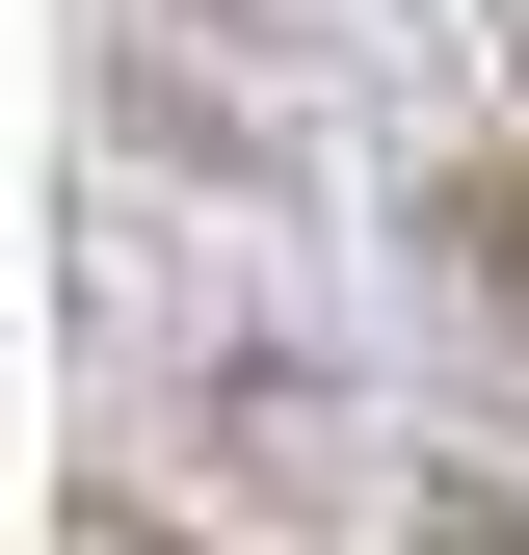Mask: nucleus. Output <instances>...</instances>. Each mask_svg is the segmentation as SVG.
Instances as JSON below:
<instances>
[{
	"instance_id": "obj_2",
	"label": "nucleus",
	"mask_w": 529,
	"mask_h": 555,
	"mask_svg": "<svg viewBox=\"0 0 529 555\" xmlns=\"http://www.w3.org/2000/svg\"><path fill=\"white\" fill-rule=\"evenodd\" d=\"M397 555H529V476H477V450H424V476H397Z\"/></svg>"
},
{
	"instance_id": "obj_1",
	"label": "nucleus",
	"mask_w": 529,
	"mask_h": 555,
	"mask_svg": "<svg viewBox=\"0 0 529 555\" xmlns=\"http://www.w3.org/2000/svg\"><path fill=\"white\" fill-rule=\"evenodd\" d=\"M397 238H424V292L529 371V159H424V212H397Z\"/></svg>"
},
{
	"instance_id": "obj_3",
	"label": "nucleus",
	"mask_w": 529,
	"mask_h": 555,
	"mask_svg": "<svg viewBox=\"0 0 529 555\" xmlns=\"http://www.w3.org/2000/svg\"><path fill=\"white\" fill-rule=\"evenodd\" d=\"M53 555H212L185 503H132V476H80V503H53Z\"/></svg>"
}]
</instances>
